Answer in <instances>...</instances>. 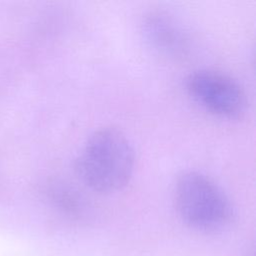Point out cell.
<instances>
[{
	"label": "cell",
	"instance_id": "7a4b0ae2",
	"mask_svg": "<svg viewBox=\"0 0 256 256\" xmlns=\"http://www.w3.org/2000/svg\"><path fill=\"white\" fill-rule=\"evenodd\" d=\"M173 199L180 218L199 230L224 226L232 216V207L223 190L207 175L182 171L173 186Z\"/></svg>",
	"mask_w": 256,
	"mask_h": 256
},
{
	"label": "cell",
	"instance_id": "277c9868",
	"mask_svg": "<svg viewBox=\"0 0 256 256\" xmlns=\"http://www.w3.org/2000/svg\"><path fill=\"white\" fill-rule=\"evenodd\" d=\"M144 37L162 54L179 57L187 53L189 42L182 27L173 17L163 12H150L142 22Z\"/></svg>",
	"mask_w": 256,
	"mask_h": 256
},
{
	"label": "cell",
	"instance_id": "3957f363",
	"mask_svg": "<svg viewBox=\"0 0 256 256\" xmlns=\"http://www.w3.org/2000/svg\"><path fill=\"white\" fill-rule=\"evenodd\" d=\"M186 90L200 106L222 118H237L244 113L247 100L243 88L231 76L201 69L185 80Z\"/></svg>",
	"mask_w": 256,
	"mask_h": 256
},
{
	"label": "cell",
	"instance_id": "6da1fadb",
	"mask_svg": "<svg viewBox=\"0 0 256 256\" xmlns=\"http://www.w3.org/2000/svg\"><path fill=\"white\" fill-rule=\"evenodd\" d=\"M134 164L135 154L127 136L107 126L94 131L86 140L76 158L75 171L91 190L112 193L129 182Z\"/></svg>",
	"mask_w": 256,
	"mask_h": 256
}]
</instances>
